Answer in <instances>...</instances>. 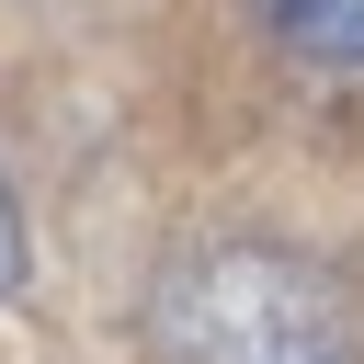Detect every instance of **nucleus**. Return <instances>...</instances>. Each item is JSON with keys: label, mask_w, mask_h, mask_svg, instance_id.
I'll return each instance as SVG.
<instances>
[{"label": "nucleus", "mask_w": 364, "mask_h": 364, "mask_svg": "<svg viewBox=\"0 0 364 364\" xmlns=\"http://www.w3.org/2000/svg\"><path fill=\"white\" fill-rule=\"evenodd\" d=\"M148 341H159V364H364V307L307 250L205 239V250L159 262Z\"/></svg>", "instance_id": "f257e3e1"}, {"label": "nucleus", "mask_w": 364, "mask_h": 364, "mask_svg": "<svg viewBox=\"0 0 364 364\" xmlns=\"http://www.w3.org/2000/svg\"><path fill=\"white\" fill-rule=\"evenodd\" d=\"M23 284V205H11V182H0V296Z\"/></svg>", "instance_id": "7ed1b4c3"}, {"label": "nucleus", "mask_w": 364, "mask_h": 364, "mask_svg": "<svg viewBox=\"0 0 364 364\" xmlns=\"http://www.w3.org/2000/svg\"><path fill=\"white\" fill-rule=\"evenodd\" d=\"M250 11L273 23L284 57H307L330 80H364V0H250Z\"/></svg>", "instance_id": "f03ea898"}]
</instances>
